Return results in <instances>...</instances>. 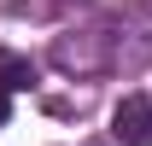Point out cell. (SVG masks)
Segmentation results:
<instances>
[{"label": "cell", "instance_id": "cell-1", "mask_svg": "<svg viewBox=\"0 0 152 146\" xmlns=\"http://www.w3.org/2000/svg\"><path fill=\"white\" fill-rule=\"evenodd\" d=\"M53 64L64 76H105L123 64V29L111 18H94L88 29H64L53 35Z\"/></svg>", "mask_w": 152, "mask_h": 146}, {"label": "cell", "instance_id": "cell-2", "mask_svg": "<svg viewBox=\"0 0 152 146\" xmlns=\"http://www.w3.org/2000/svg\"><path fill=\"white\" fill-rule=\"evenodd\" d=\"M111 140L117 146H152V99L140 88L117 99V111H111Z\"/></svg>", "mask_w": 152, "mask_h": 146}, {"label": "cell", "instance_id": "cell-3", "mask_svg": "<svg viewBox=\"0 0 152 146\" xmlns=\"http://www.w3.org/2000/svg\"><path fill=\"white\" fill-rule=\"evenodd\" d=\"M29 88H35V64L18 58V53H0V123L12 117V99L29 93Z\"/></svg>", "mask_w": 152, "mask_h": 146}]
</instances>
